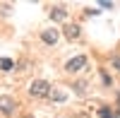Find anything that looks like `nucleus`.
Returning <instances> with one entry per match:
<instances>
[{
	"instance_id": "obj_11",
	"label": "nucleus",
	"mask_w": 120,
	"mask_h": 118,
	"mask_svg": "<svg viewBox=\"0 0 120 118\" xmlns=\"http://www.w3.org/2000/svg\"><path fill=\"white\" fill-rule=\"evenodd\" d=\"M113 65H115L118 70H120V55H113Z\"/></svg>"
},
{
	"instance_id": "obj_3",
	"label": "nucleus",
	"mask_w": 120,
	"mask_h": 118,
	"mask_svg": "<svg viewBox=\"0 0 120 118\" xmlns=\"http://www.w3.org/2000/svg\"><path fill=\"white\" fill-rule=\"evenodd\" d=\"M84 65H86V58H84V55H75L72 60H67L65 70H67V72H77V70H82Z\"/></svg>"
},
{
	"instance_id": "obj_6",
	"label": "nucleus",
	"mask_w": 120,
	"mask_h": 118,
	"mask_svg": "<svg viewBox=\"0 0 120 118\" xmlns=\"http://www.w3.org/2000/svg\"><path fill=\"white\" fill-rule=\"evenodd\" d=\"M65 36L70 39V41H75V39L79 36V27H77V24H72V27H67V29H65Z\"/></svg>"
},
{
	"instance_id": "obj_10",
	"label": "nucleus",
	"mask_w": 120,
	"mask_h": 118,
	"mask_svg": "<svg viewBox=\"0 0 120 118\" xmlns=\"http://www.w3.org/2000/svg\"><path fill=\"white\" fill-rule=\"evenodd\" d=\"M75 92H77V94H84V92H86V82H77V84H75Z\"/></svg>"
},
{
	"instance_id": "obj_7",
	"label": "nucleus",
	"mask_w": 120,
	"mask_h": 118,
	"mask_svg": "<svg viewBox=\"0 0 120 118\" xmlns=\"http://www.w3.org/2000/svg\"><path fill=\"white\" fill-rule=\"evenodd\" d=\"M51 96H53L55 101H65V99H67V94H65V92H60V89H55V92L51 89Z\"/></svg>"
},
{
	"instance_id": "obj_5",
	"label": "nucleus",
	"mask_w": 120,
	"mask_h": 118,
	"mask_svg": "<svg viewBox=\"0 0 120 118\" xmlns=\"http://www.w3.org/2000/svg\"><path fill=\"white\" fill-rule=\"evenodd\" d=\"M51 17L55 19V22H63V19L67 17V12H65V7H63V5H58V7H53V12H51Z\"/></svg>"
},
{
	"instance_id": "obj_4",
	"label": "nucleus",
	"mask_w": 120,
	"mask_h": 118,
	"mask_svg": "<svg viewBox=\"0 0 120 118\" xmlns=\"http://www.w3.org/2000/svg\"><path fill=\"white\" fill-rule=\"evenodd\" d=\"M41 39H43V43L55 46V43H58V39H60V34L55 31V29H43V31H41Z\"/></svg>"
},
{
	"instance_id": "obj_8",
	"label": "nucleus",
	"mask_w": 120,
	"mask_h": 118,
	"mask_svg": "<svg viewBox=\"0 0 120 118\" xmlns=\"http://www.w3.org/2000/svg\"><path fill=\"white\" fill-rule=\"evenodd\" d=\"M98 118H113L111 109H108V106H101V109H98Z\"/></svg>"
},
{
	"instance_id": "obj_9",
	"label": "nucleus",
	"mask_w": 120,
	"mask_h": 118,
	"mask_svg": "<svg viewBox=\"0 0 120 118\" xmlns=\"http://www.w3.org/2000/svg\"><path fill=\"white\" fill-rule=\"evenodd\" d=\"M0 70H12V60H10V58H3V60H0Z\"/></svg>"
},
{
	"instance_id": "obj_2",
	"label": "nucleus",
	"mask_w": 120,
	"mask_h": 118,
	"mask_svg": "<svg viewBox=\"0 0 120 118\" xmlns=\"http://www.w3.org/2000/svg\"><path fill=\"white\" fill-rule=\"evenodd\" d=\"M15 106H17V101L12 96H0V113H5V116L15 113Z\"/></svg>"
},
{
	"instance_id": "obj_1",
	"label": "nucleus",
	"mask_w": 120,
	"mask_h": 118,
	"mask_svg": "<svg viewBox=\"0 0 120 118\" xmlns=\"http://www.w3.org/2000/svg\"><path fill=\"white\" fill-rule=\"evenodd\" d=\"M29 94L31 96H51V84H48L46 80H34L31 82V87H29Z\"/></svg>"
}]
</instances>
